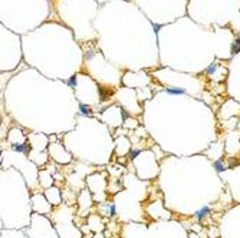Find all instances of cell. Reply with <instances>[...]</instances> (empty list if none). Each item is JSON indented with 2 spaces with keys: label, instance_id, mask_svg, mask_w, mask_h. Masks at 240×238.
I'll return each mask as SVG.
<instances>
[{
  "label": "cell",
  "instance_id": "cell-1",
  "mask_svg": "<svg viewBox=\"0 0 240 238\" xmlns=\"http://www.w3.org/2000/svg\"><path fill=\"white\" fill-rule=\"evenodd\" d=\"M209 214H210V207H203L201 210H199V211L196 212V218L199 221H203Z\"/></svg>",
  "mask_w": 240,
  "mask_h": 238
},
{
  "label": "cell",
  "instance_id": "cell-2",
  "mask_svg": "<svg viewBox=\"0 0 240 238\" xmlns=\"http://www.w3.org/2000/svg\"><path fill=\"white\" fill-rule=\"evenodd\" d=\"M213 168H214V169H216V172H223V171L226 169V165H224V161H223V159H217V161H214Z\"/></svg>",
  "mask_w": 240,
  "mask_h": 238
},
{
  "label": "cell",
  "instance_id": "cell-3",
  "mask_svg": "<svg viewBox=\"0 0 240 238\" xmlns=\"http://www.w3.org/2000/svg\"><path fill=\"white\" fill-rule=\"evenodd\" d=\"M168 95H184L186 93V89L183 88H170L166 91Z\"/></svg>",
  "mask_w": 240,
  "mask_h": 238
},
{
  "label": "cell",
  "instance_id": "cell-4",
  "mask_svg": "<svg viewBox=\"0 0 240 238\" xmlns=\"http://www.w3.org/2000/svg\"><path fill=\"white\" fill-rule=\"evenodd\" d=\"M79 113H81L82 116H91V115H92L89 106L84 105V103H79Z\"/></svg>",
  "mask_w": 240,
  "mask_h": 238
},
{
  "label": "cell",
  "instance_id": "cell-5",
  "mask_svg": "<svg viewBox=\"0 0 240 238\" xmlns=\"http://www.w3.org/2000/svg\"><path fill=\"white\" fill-rule=\"evenodd\" d=\"M13 151L20 152V153H26L27 152V146L25 145V143H16V145H13Z\"/></svg>",
  "mask_w": 240,
  "mask_h": 238
},
{
  "label": "cell",
  "instance_id": "cell-6",
  "mask_svg": "<svg viewBox=\"0 0 240 238\" xmlns=\"http://www.w3.org/2000/svg\"><path fill=\"white\" fill-rule=\"evenodd\" d=\"M117 214V208H115L114 204L108 205V208H106V215H109V217H114V215Z\"/></svg>",
  "mask_w": 240,
  "mask_h": 238
},
{
  "label": "cell",
  "instance_id": "cell-7",
  "mask_svg": "<svg viewBox=\"0 0 240 238\" xmlns=\"http://www.w3.org/2000/svg\"><path fill=\"white\" fill-rule=\"evenodd\" d=\"M66 85L69 86V88H75V86H76V76H71V78L68 79V80H66Z\"/></svg>",
  "mask_w": 240,
  "mask_h": 238
},
{
  "label": "cell",
  "instance_id": "cell-8",
  "mask_svg": "<svg viewBox=\"0 0 240 238\" xmlns=\"http://www.w3.org/2000/svg\"><path fill=\"white\" fill-rule=\"evenodd\" d=\"M98 92H99V98H101V101H106V98L109 96V93H105L102 88H98Z\"/></svg>",
  "mask_w": 240,
  "mask_h": 238
},
{
  "label": "cell",
  "instance_id": "cell-9",
  "mask_svg": "<svg viewBox=\"0 0 240 238\" xmlns=\"http://www.w3.org/2000/svg\"><path fill=\"white\" fill-rule=\"evenodd\" d=\"M216 69H217V65H216V63H213V65H210L209 68L206 69V73H207V75H211V73H214V72H216Z\"/></svg>",
  "mask_w": 240,
  "mask_h": 238
},
{
  "label": "cell",
  "instance_id": "cell-10",
  "mask_svg": "<svg viewBox=\"0 0 240 238\" xmlns=\"http://www.w3.org/2000/svg\"><path fill=\"white\" fill-rule=\"evenodd\" d=\"M239 52H240V46L233 42V44H232V54H236V53H239Z\"/></svg>",
  "mask_w": 240,
  "mask_h": 238
},
{
  "label": "cell",
  "instance_id": "cell-11",
  "mask_svg": "<svg viewBox=\"0 0 240 238\" xmlns=\"http://www.w3.org/2000/svg\"><path fill=\"white\" fill-rule=\"evenodd\" d=\"M139 153H141V151H139V149H132V151H131V157L135 158V157H138Z\"/></svg>",
  "mask_w": 240,
  "mask_h": 238
},
{
  "label": "cell",
  "instance_id": "cell-12",
  "mask_svg": "<svg viewBox=\"0 0 240 238\" xmlns=\"http://www.w3.org/2000/svg\"><path fill=\"white\" fill-rule=\"evenodd\" d=\"M152 27H154V30H155V33H158L160 29L162 27V24H158V23H152Z\"/></svg>",
  "mask_w": 240,
  "mask_h": 238
},
{
  "label": "cell",
  "instance_id": "cell-13",
  "mask_svg": "<svg viewBox=\"0 0 240 238\" xmlns=\"http://www.w3.org/2000/svg\"><path fill=\"white\" fill-rule=\"evenodd\" d=\"M121 113H122V118H124V119H127V118H128V113H127L125 111H121Z\"/></svg>",
  "mask_w": 240,
  "mask_h": 238
},
{
  "label": "cell",
  "instance_id": "cell-14",
  "mask_svg": "<svg viewBox=\"0 0 240 238\" xmlns=\"http://www.w3.org/2000/svg\"><path fill=\"white\" fill-rule=\"evenodd\" d=\"M234 43H236V44H239V46H240V36H239V38H236V40H234Z\"/></svg>",
  "mask_w": 240,
  "mask_h": 238
}]
</instances>
